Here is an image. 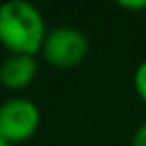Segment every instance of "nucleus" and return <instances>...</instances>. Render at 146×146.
<instances>
[{
    "label": "nucleus",
    "instance_id": "1",
    "mask_svg": "<svg viewBox=\"0 0 146 146\" xmlns=\"http://www.w3.org/2000/svg\"><path fill=\"white\" fill-rule=\"evenodd\" d=\"M46 36L44 18L30 2L10 0L0 6V44L12 54L42 52Z\"/></svg>",
    "mask_w": 146,
    "mask_h": 146
},
{
    "label": "nucleus",
    "instance_id": "2",
    "mask_svg": "<svg viewBox=\"0 0 146 146\" xmlns=\"http://www.w3.org/2000/svg\"><path fill=\"white\" fill-rule=\"evenodd\" d=\"M88 54V40L78 28L60 26L48 32L42 46L44 60L54 68H74Z\"/></svg>",
    "mask_w": 146,
    "mask_h": 146
},
{
    "label": "nucleus",
    "instance_id": "3",
    "mask_svg": "<svg viewBox=\"0 0 146 146\" xmlns=\"http://www.w3.org/2000/svg\"><path fill=\"white\" fill-rule=\"evenodd\" d=\"M40 124V110L28 98H12L0 106V138L16 144L28 140Z\"/></svg>",
    "mask_w": 146,
    "mask_h": 146
},
{
    "label": "nucleus",
    "instance_id": "4",
    "mask_svg": "<svg viewBox=\"0 0 146 146\" xmlns=\"http://www.w3.org/2000/svg\"><path fill=\"white\" fill-rule=\"evenodd\" d=\"M38 72V64L34 56L28 54H10L0 66V82L6 88L20 90L26 88Z\"/></svg>",
    "mask_w": 146,
    "mask_h": 146
},
{
    "label": "nucleus",
    "instance_id": "5",
    "mask_svg": "<svg viewBox=\"0 0 146 146\" xmlns=\"http://www.w3.org/2000/svg\"><path fill=\"white\" fill-rule=\"evenodd\" d=\"M134 88L138 92V96L146 102V60L136 68L134 72Z\"/></svg>",
    "mask_w": 146,
    "mask_h": 146
},
{
    "label": "nucleus",
    "instance_id": "6",
    "mask_svg": "<svg viewBox=\"0 0 146 146\" xmlns=\"http://www.w3.org/2000/svg\"><path fill=\"white\" fill-rule=\"evenodd\" d=\"M132 146H146V122L136 130V134L132 138Z\"/></svg>",
    "mask_w": 146,
    "mask_h": 146
},
{
    "label": "nucleus",
    "instance_id": "7",
    "mask_svg": "<svg viewBox=\"0 0 146 146\" xmlns=\"http://www.w3.org/2000/svg\"><path fill=\"white\" fill-rule=\"evenodd\" d=\"M120 8L124 10H144L146 8V0L142 2V0H138V2H118Z\"/></svg>",
    "mask_w": 146,
    "mask_h": 146
},
{
    "label": "nucleus",
    "instance_id": "8",
    "mask_svg": "<svg viewBox=\"0 0 146 146\" xmlns=\"http://www.w3.org/2000/svg\"><path fill=\"white\" fill-rule=\"evenodd\" d=\"M0 146H14V144H10V142H6V140L0 138Z\"/></svg>",
    "mask_w": 146,
    "mask_h": 146
}]
</instances>
